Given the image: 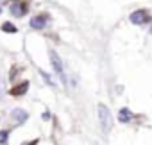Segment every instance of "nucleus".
Wrapping results in <instances>:
<instances>
[{
    "instance_id": "14",
    "label": "nucleus",
    "mask_w": 152,
    "mask_h": 145,
    "mask_svg": "<svg viewBox=\"0 0 152 145\" xmlns=\"http://www.w3.org/2000/svg\"><path fill=\"white\" fill-rule=\"evenodd\" d=\"M0 13H2V7H0Z\"/></svg>"
},
{
    "instance_id": "9",
    "label": "nucleus",
    "mask_w": 152,
    "mask_h": 145,
    "mask_svg": "<svg viewBox=\"0 0 152 145\" xmlns=\"http://www.w3.org/2000/svg\"><path fill=\"white\" fill-rule=\"evenodd\" d=\"M2 31L4 32H9V34H15V32H18V29L11 23V22H6L4 25H2Z\"/></svg>"
},
{
    "instance_id": "6",
    "label": "nucleus",
    "mask_w": 152,
    "mask_h": 145,
    "mask_svg": "<svg viewBox=\"0 0 152 145\" xmlns=\"http://www.w3.org/2000/svg\"><path fill=\"white\" fill-rule=\"evenodd\" d=\"M27 90H29V83H22L20 86H15V88L11 90V95H15V97H20V95H23Z\"/></svg>"
},
{
    "instance_id": "13",
    "label": "nucleus",
    "mask_w": 152,
    "mask_h": 145,
    "mask_svg": "<svg viewBox=\"0 0 152 145\" xmlns=\"http://www.w3.org/2000/svg\"><path fill=\"white\" fill-rule=\"evenodd\" d=\"M41 116H43V120H50V113H48V111H45Z\"/></svg>"
},
{
    "instance_id": "8",
    "label": "nucleus",
    "mask_w": 152,
    "mask_h": 145,
    "mask_svg": "<svg viewBox=\"0 0 152 145\" xmlns=\"http://www.w3.org/2000/svg\"><path fill=\"white\" fill-rule=\"evenodd\" d=\"M9 141V129H0V145H7Z\"/></svg>"
},
{
    "instance_id": "11",
    "label": "nucleus",
    "mask_w": 152,
    "mask_h": 145,
    "mask_svg": "<svg viewBox=\"0 0 152 145\" xmlns=\"http://www.w3.org/2000/svg\"><path fill=\"white\" fill-rule=\"evenodd\" d=\"M22 145H38V140H32V141H23Z\"/></svg>"
},
{
    "instance_id": "12",
    "label": "nucleus",
    "mask_w": 152,
    "mask_h": 145,
    "mask_svg": "<svg viewBox=\"0 0 152 145\" xmlns=\"http://www.w3.org/2000/svg\"><path fill=\"white\" fill-rule=\"evenodd\" d=\"M2 95H4V83L0 79V99H2Z\"/></svg>"
},
{
    "instance_id": "2",
    "label": "nucleus",
    "mask_w": 152,
    "mask_h": 145,
    "mask_svg": "<svg viewBox=\"0 0 152 145\" xmlns=\"http://www.w3.org/2000/svg\"><path fill=\"white\" fill-rule=\"evenodd\" d=\"M152 18L148 16V13L145 11V9H138V11H134L132 15H131V22L132 23H136V25H143V23H147V22H150Z\"/></svg>"
},
{
    "instance_id": "3",
    "label": "nucleus",
    "mask_w": 152,
    "mask_h": 145,
    "mask_svg": "<svg viewBox=\"0 0 152 145\" xmlns=\"http://www.w3.org/2000/svg\"><path fill=\"white\" fill-rule=\"evenodd\" d=\"M48 22H50V16L45 13H41V15H36V16H32L31 18V27L32 29H43V27H47L48 25Z\"/></svg>"
},
{
    "instance_id": "7",
    "label": "nucleus",
    "mask_w": 152,
    "mask_h": 145,
    "mask_svg": "<svg viewBox=\"0 0 152 145\" xmlns=\"http://www.w3.org/2000/svg\"><path fill=\"white\" fill-rule=\"evenodd\" d=\"M11 11H13V15H16V16H23V15L27 13V6H25V4H15V6L11 7Z\"/></svg>"
},
{
    "instance_id": "4",
    "label": "nucleus",
    "mask_w": 152,
    "mask_h": 145,
    "mask_svg": "<svg viewBox=\"0 0 152 145\" xmlns=\"http://www.w3.org/2000/svg\"><path fill=\"white\" fill-rule=\"evenodd\" d=\"M48 54H50V63H52V66H54V72H56V74H59V75L64 79V70H63V63H61V57L56 54V50H50Z\"/></svg>"
},
{
    "instance_id": "5",
    "label": "nucleus",
    "mask_w": 152,
    "mask_h": 145,
    "mask_svg": "<svg viewBox=\"0 0 152 145\" xmlns=\"http://www.w3.org/2000/svg\"><path fill=\"white\" fill-rule=\"evenodd\" d=\"M11 118H13V122H15V125H20V124H23L27 118H29V113L25 111V109H13L11 111Z\"/></svg>"
},
{
    "instance_id": "1",
    "label": "nucleus",
    "mask_w": 152,
    "mask_h": 145,
    "mask_svg": "<svg viewBox=\"0 0 152 145\" xmlns=\"http://www.w3.org/2000/svg\"><path fill=\"white\" fill-rule=\"evenodd\" d=\"M99 120H100V127L104 133H109L113 129V116H111L107 106H104V104L99 106Z\"/></svg>"
},
{
    "instance_id": "10",
    "label": "nucleus",
    "mask_w": 152,
    "mask_h": 145,
    "mask_svg": "<svg viewBox=\"0 0 152 145\" xmlns=\"http://www.w3.org/2000/svg\"><path fill=\"white\" fill-rule=\"evenodd\" d=\"M118 118H120V122H127V120L131 118V111H129L127 108H124V109L120 111V115H118Z\"/></svg>"
}]
</instances>
